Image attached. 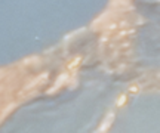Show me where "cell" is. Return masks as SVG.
Wrapping results in <instances>:
<instances>
[{"label": "cell", "mask_w": 160, "mask_h": 133, "mask_svg": "<svg viewBox=\"0 0 160 133\" xmlns=\"http://www.w3.org/2000/svg\"><path fill=\"white\" fill-rule=\"evenodd\" d=\"M68 78H70V73H62V74H59L58 78L55 80V84H54L51 89L46 90V95H54V93H56L58 89L61 87V86H64L67 81H68Z\"/></svg>", "instance_id": "cell-1"}, {"label": "cell", "mask_w": 160, "mask_h": 133, "mask_svg": "<svg viewBox=\"0 0 160 133\" xmlns=\"http://www.w3.org/2000/svg\"><path fill=\"white\" fill-rule=\"evenodd\" d=\"M110 5L116 7L117 11H135V7L131 5L129 0H111Z\"/></svg>", "instance_id": "cell-2"}, {"label": "cell", "mask_w": 160, "mask_h": 133, "mask_svg": "<svg viewBox=\"0 0 160 133\" xmlns=\"http://www.w3.org/2000/svg\"><path fill=\"white\" fill-rule=\"evenodd\" d=\"M113 121H114V112L113 111H110L108 114H107V117L102 120V123H101V126L98 127V133H104V132H107L108 129H110V126L113 124Z\"/></svg>", "instance_id": "cell-3"}, {"label": "cell", "mask_w": 160, "mask_h": 133, "mask_svg": "<svg viewBox=\"0 0 160 133\" xmlns=\"http://www.w3.org/2000/svg\"><path fill=\"white\" fill-rule=\"evenodd\" d=\"M111 18V11H104L99 16H96L94 21H92V24H91V28H96V25H99V24H105L108 19Z\"/></svg>", "instance_id": "cell-4"}, {"label": "cell", "mask_w": 160, "mask_h": 133, "mask_svg": "<svg viewBox=\"0 0 160 133\" xmlns=\"http://www.w3.org/2000/svg\"><path fill=\"white\" fill-rule=\"evenodd\" d=\"M47 76H49V73H43V74H40L39 77H36L34 80H31V81H28V83L24 86V90H30V89H33L34 86H37L42 80H45V78H47Z\"/></svg>", "instance_id": "cell-5"}, {"label": "cell", "mask_w": 160, "mask_h": 133, "mask_svg": "<svg viewBox=\"0 0 160 133\" xmlns=\"http://www.w3.org/2000/svg\"><path fill=\"white\" fill-rule=\"evenodd\" d=\"M85 33V28L82 27V28H77L76 31H73V33H68L65 37H64V42H68V40H73V38H76L79 34H83Z\"/></svg>", "instance_id": "cell-6"}, {"label": "cell", "mask_w": 160, "mask_h": 133, "mask_svg": "<svg viewBox=\"0 0 160 133\" xmlns=\"http://www.w3.org/2000/svg\"><path fill=\"white\" fill-rule=\"evenodd\" d=\"M116 28H119V24L117 22H105V24H102L101 27H99V30H107V31H113V30H116Z\"/></svg>", "instance_id": "cell-7"}, {"label": "cell", "mask_w": 160, "mask_h": 133, "mask_svg": "<svg viewBox=\"0 0 160 133\" xmlns=\"http://www.w3.org/2000/svg\"><path fill=\"white\" fill-rule=\"evenodd\" d=\"M15 108H16V104H15V102H12V104H9V105H7V107H6V108L3 109L2 115H0V121H2V120H3V118H5V117H6L7 114H9V112H12V111H14Z\"/></svg>", "instance_id": "cell-8"}, {"label": "cell", "mask_w": 160, "mask_h": 133, "mask_svg": "<svg viewBox=\"0 0 160 133\" xmlns=\"http://www.w3.org/2000/svg\"><path fill=\"white\" fill-rule=\"evenodd\" d=\"M34 62H42L40 61V58L39 56H28V58H25L24 61H22V65H30V64H34Z\"/></svg>", "instance_id": "cell-9"}, {"label": "cell", "mask_w": 160, "mask_h": 133, "mask_svg": "<svg viewBox=\"0 0 160 133\" xmlns=\"http://www.w3.org/2000/svg\"><path fill=\"white\" fill-rule=\"evenodd\" d=\"M127 34H135V30H134V28H123L122 31L119 33V36H117L116 38H122V37L127 36Z\"/></svg>", "instance_id": "cell-10"}, {"label": "cell", "mask_w": 160, "mask_h": 133, "mask_svg": "<svg viewBox=\"0 0 160 133\" xmlns=\"http://www.w3.org/2000/svg\"><path fill=\"white\" fill-rule=\"evenodd\" d=\"M80 62H82V56H76V58L71 61V62L68 64V70H74V68H76Z\"/></svg>", "instance_id": "cell-11"}, {"label": "cell", "mask_w": 160, "mask_h": 133, "mask_svg": "<svg viewBox=\"0 0 160 133\" xmlns=\"http://www.w3.org/2000/svg\"><path fill=\"white\" fill-rule=\"evenodd\" d=\"M126 95H120V98L117 99V102H116V107H123V104L126 102Z\"/></svg>", "instance_id": "cell-12"}, {"label": "cell", "mask_w": 160, "mask_h": 133, "mask_svg": "<svg viewBox=\"0 0 160 133\" xmlns=\"http://www.w3.org/2000/svg\"><path fill=\"white\" fill-rule=\"evenodd\" d=\"M129 25V21H122V22H119V28H127Z\"/></svg>", "instance_id": "cell-13"}, {"label": "cell", "mask_w": 160, "mask_h": 133, "mask_svg": "<svg viewBox=\"0 0 160 133\" xmlns=\"http://www.w3.org/2000/svg\"><path fill=\"white\" fill-rule=\"evenodd\" d=\"M107 40H108V34H104L101 38H99V42H101V43H104V42H107Z\"/></svg>", "instance_id": "cell-14"}, {"label": "cell", "mask_w": 160, "mask_h": 133, "mask_svg": "<svg viewBox=\"0 0 160 133\" xmlns=\"http://www.w3.org/2000/svg\"><path fill=\"white\" fill-rule=\"evenodd\" d=\"M6 74H7V71H6V70H0V80H2Z\"/></svg>", "instance_id": "cell-15"}, {"label": "cell", "mask_w": 160, "mask_h": 133, "mask_svg": "<svg viewBox=\"0 0 160 133\" xmlns=\"http://www.w3.org/2000/svg\"><path fill=\"white\" fill-rule=\"evenodd\" d=\"M142 24H144V19L142 18H138L136 19V25H142Z\"/></svg>", "instance_id": "cell-16"}, {"label": "cell", "mask_w": 160, "mask_h": 133, "mask_svg": "<svg viewBox=\"0 0 160 133\" xmlns=\"http://www.w3.org/2000/svg\"><path fill=\"white\" fill-rule=\"evenodd\" d=\"M129 92H132V93H136V92H138V87H136V86H132L131 89H129Z\"/></svg>", "instance_id": "cell-17"}, {"label": "cell", "mask_w": 160, "mask_h": 133, "mask_svg": "<svg viewBox=\"0 0 160 133\" xmlns=\"http://www.w3.org/2000/svg\"><path fill=\"white\" fill-rule=\"evenodd\" d=\"M129 46V43L126 42V43H122V45H120V47H127Z\"/></svg>", "instance_id": "cell-18"}, {"label": "cell", "mask_w": 160, "mask_h": 133, "mask_svg": "<svg viewBox=\"0 0 160 133\" xmlns=\"http://www.w3.org/2000/svg\"><path fill=\"white\" fill-rule=\"evenodd\" d=\"M2 92H3V86H0V93H2Z\"/></svg>", "instance_id": "cell-19"}]
</instances>
